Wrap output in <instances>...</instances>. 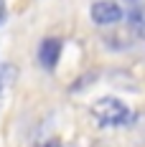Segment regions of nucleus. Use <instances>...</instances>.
I'll list each match as a JSON object with an SVG mask.
<instances>
[{
  "label": "nucleus",
  "mask_w": 145,
  "mask_h": 147,
  "mask_svg": "<svg viewBox=\"0 0 145 147\" xmlns=\"http://www.w3.org/2000/svg\"><path fill=\"white\" fill-rule=\"evenodd\" d=\"M89 15H92V20L97 26H112L117 20H122L125 13H122V8L117 3H112V0H97V3H92Z\"/></svg>",
  "instance_id": "obj_2"
},
{
  "label": "nucleus",
  "mask_w": 145,
  "mask_h": 147,
  "mask_svg": "<svg viewBox=\"0 0 145 147\" xmlns=\"http://www.w3.org/2000/svg\"><path fill=\"white\" fill-rule=\"evenodd\" d=\"M94 147H107V145H94Z\"/></svg>",
  "instance_id": "obj_8"
},
{
  "label": "nucleus",
  "mask_w": 145,
  "mask_h": 147,
  "mask_svg": "<svg viewBox=\"0 0 145 147\" xmlns=\"http://www.w3.org/2000/svg\"><path fill=\"white\" fill-rule=\"evenodd\" d=\"M38 147H61V142L59 140H48V142H44V145H38Z\"/></svg>",
  "instance_id": "obj_7"
},
{
  "label": "nucleus",
  "mask_w": 145,
  "mask_h": 147,
  "mask_svg": "<svg viewBox=\"0 0 145 147\" xmlns=\"http://www.w3.org/2000/svg\"><path fill=\"white\" fill-rule=\"evenodd\" d=\"M13 81H15V69L10 63H3V66H0V94L8 86H13Z\"/></svg>",
  "instance_id": "obj_5"
},
{
  "label": "nucleus",
  "mask_w": 145,
  "mask_h": 147,
  "mask_svg": "<svg viewBox=\"0 0 145 147\" xmlns=\"http://www.w3.org/2000/svg\"><path fill=\"white\" fill-rule=\"evenodd\" d=\"M59 56H61V41L59 38H46V41H41V46H38V61H41L44 69L51 71L59 63Z\"/></svg>",
  "instance_id": "obj_3"
},
{
  "label": "nucleus",
  "mask_w": 145,
  "mask_h": 147,
  "mask_svg": "<svg viewBox=\"0 0 145 147\" xmlns=\"http://www.w3.org/2000/svg\"><path fill=\"white\" fill-rule=\"evenodd\" d=\"M130 26L138 36H145V10L143 8H132L130 10Z\"/></svg>",
  "instance_id": "obj_4"
},
{
  "label": "nucleus",
  "mask_w": 145,
  "mask_h": 147,
  "mask_svg": "<svg viewBox=\"0 0 145 147\" xmlns=\"http://www.w3.org/2000/svg\"><path fill=\"white\" fill-rule=\"evenodd\" d=\"M5 18H8V5H5V0H0V26L5 23Z\"/></svg>",
  "instance_id": "obj_6"
},
{
  "label": "nucleus",
  "mask_w": 145,
  "mask_h": 147,
  "mask_svg": "<svg viewBox=\"0 0 145 147\" xmlns=\"http://www.w3.org/2000/svg\"><path fill=\"white\" fill-rule=\"evenodd\" d=\"M92 117L97 119L102 127H125V124H130L132 112L122 99L102 96V99H97L92 104Z\"/></svg>",
  "instance_id": "obj_1"
}]
</instances>
